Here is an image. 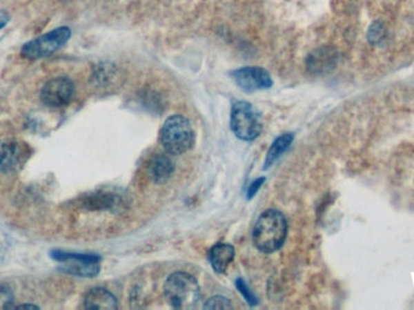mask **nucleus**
<instances>
[{
    "label": "nucleus",
    "instance_id": "obj_3",
    "mask_svg": "<svg viewBox=\"0 0 414 310\" xmlns=\"http://www.w3.org/2000/svg\"><path fill=\"white\" fill-rule=\"evenodd\" d=\"M160 141L164 149L171 155L187 153L194 144V131L189 120L182 115L170 117L161 128Z\"/></svg>",
    "mask_w": 414,
    "mask_h": 310
},
{
    "label": "nucleus",
    "instance_id": "obj_5",
    "mask_svg": "<svg viewBox=\"0 0 414 310\" xmlns=\"http://www.w3.org/2000/svg\"><path fill=\"white\" fill-rule=\"evenodd\" d=\"M230 128L234 135L242 141H253L261 135V119L251 104L239 101L233 104Z\"/></svg>",
    "mask_w": 414,
    "mask_h": 310
},
{
    "label": "nucleus",
    "instance_id": "obj_13",
    "mask_svg": "<svg viewBox=\"0 0 414 310\" xmlns=\"http://www.w3.org/2000/svg\"><path fill=\"white\" fill-rule=\"evenodd\" d=\"M175 170V164L172 159L168 154H158L152 162L150 165V173L155 182L161 183L166 181Z\"/></svg>",
    "mask_w": 414,
    "mask_h": 310
},
{
    "label": "nucleus",
    "instance_id": "obj_16",
    "mask_svg": "<svg viewBox=\"0 0 414 310\" xmlns=\"http://www.w3.org/2000/svg\"><path fill=\"white\" fill-rule=\"evenodd\" d=\"M14 295L9 287L0 285V309L14 308Z\"/></svg>",
    "mask_w": 414,
    "mask_h": 310
},
{
    "label": "nucleus",
    "instance_id": "obj_15",
    "mask_svg": "<svg viewBox=\"0 0 414 310\" xmlns=\"http://www.w3.org/2000/svg\"><path fill=\"white\" fill-rule=\"evenodd\" d=\"M232 302L222 296L213 297L204 304V309H232Z\"/></svg>",
    "mask_w": 414,
    "mask_h": 310
},
{
    "label": "nucleus",
    "instance_id": "obj_11",
    "mask_svg": "<svg viewBox=\"0 0 414 310\" xmlns=\"http://www.w3.org/2000/svg\"><path fill=\"white\" fill-rule=\"evenodd\" d=\"M84 307L86 309H117L118 302L109 291L102 287L90 290L85 296Z\"/></svg>",
    "mask_w": 414,
    "mask_h": 310
},
{
    "label": "nucleus",
    "instance_id": "obj_12",
    "mask_svg": "<svg viewBox=\"0 0 414 310\" xmlns=\"http://www.w3.org/2000/svg\"><path fill=\"white\" fill-rule=\"evenodd\" d=\"M235 256V250L229 244H217L210 250L208 260L216 273H226L232 264Z\"/></svg>",
    "mask_w": 414,
    "mask_h": 310
},
{
    "label": "nucleus",
    "instance_id": "obj_2",
    "mask_svg": "<svg viewBox=\"0 0 414 310\" xmlns=\"http://www.w3.org/2000/svg\"><path fill=\"white\" fill-rule=\"evenodd\" d=\"M164 293L170 304L177 309H190L200 300L197 279L183 271H176L168 276L164 285Z\"/></svg>",
    "mask_w": 414,
    "mask_h": 310
},
{
    "label": "nucleus",
    "instance_id": "obj_6",
    "mask_svg": "<svg viewBox=\"0 0 414 310\" xmlns=\"http://www.w3.org/2000/svg\"><path fill=\"white\" fill-rule=\"evenodd\" d=\"M51 257L55 261L61 263V269L64 273L81 278H95L99 275V262L101 258L95 255H84V253H73L56 250L51 252Z\"/></svg>",
    "mask_w": 414,
    "mask_h": 310
},
{
    "label": "nucleus",
    "instance_id": "obj_18",
    "mask_svg": "<svg viewBox=\"0 0 414 310\" xmlns=\"http://www.w3.org/2000/svg\"><path fill=\"white\" fill-rule=\"evenodd\" d=\"M264 181H266V178L262 177L258 178L257 181H255V182L252 183L251 187L248 188V192H247V197H248V199H251V197H253L255 195H256L257 192L259 191V188L262 187V184L264 183Z\"/></svg>",
    "mask_w": 414,
    "mask_h": 310
},
{
    "label": "nucleus",
    "instance_id": "obj_14",
    "mask_svg": "<svg viewBox=\"0 0 414 310\" xmlns=\"http://www.w3.org/2000/svg\"><path fill=\"white\" fill-rule=\"evenodd\" d=\"M293 133H284L282 136L276 138L275 141L273 142L269 151L266 153V162H264V170L266 168H270L273 164L275 163L277 159L282 157L284 153L286 152L287 149L290 148L292 142H293Z\"/></svg>",
    "mask_w": 414,
    "mask_h": 310
},
{
    "label": "nucleus",
    "instance_id": "obj_19",
    "mask_svg": "<svg viewBox=\"0 0 414 310\" xmlns=\"http://www.w3.org/2000/svg\"><path fill=\"white\" fill-rule=\"evenodd\" d=\"M382 33H383V30H382L379 26H372L370 28V32H368V38H370L371 41L377 43V41H379L380 38H382Z\"/></svg>",
    "mask_w": 414,
    "mask_h": 310
},
{
    "label": "nucleus",
    "instance_id": "obj_9",
    "mask_svg": "<svg viewBox=\"0 0 414 310\" xmlns=\"http://www.w3.org/2000/svg\"><path fill=\"white\" fill-rule=\"evenodd\" d=\"M28 148L17 141L0 143V173H17L28 158Z\"/></svg>",
    "mask_w": 414,
    "mask_h": 310
},
{
    "label": "nucleus",
    "instance_id": "obj_21",
    "mask_svg": "<svg viewBox=\"0 0 414 310\" xmlns=\"http://www.w3.org/2000/svg\"><path fill=\"white\" fill-rule=\"evenodd\" d=\"M17 308H34V309H37V308H38V305L21 304L17 305Z\"/></svg>",
    "mask_w": 414,
    "mask_h": 310
},
{
    "label": "nucleus",
    "instance_id": "obj_4",
    "mask_svg": "<svg viewBox=\"0 0 414 310\" xmlns=\"http://www.w3.org/2000/svg\"><path fill=\"white\" fill-rule=\"evenodd\" d=\"M72 30L68 27H59L49 33L40 35L35 39L27 41L21 50V54L28 59H40L49 57L68 43Z\"/></svg>",
    "mask_w": 414,
    "mask_h": 310
},
{
    "label": "nucleus",
    "instance_id": "obj_8",
    "mask_svg": "<svg viewBox=\"0 0 414 310\" xmlns=\"http://www.w3.org/2000/svg\"><path fill=\"white\" fill-rule=\"evenodd\" d=\"M230 75L237 86L246 93L269 89L273 85L270 74L261 67H244L233 70Z\"/></svg>",
    "mask_w": 414,
    "mask_h": 310
},
{
    "label": "nucleus",
    "instance_id": "obj_10",
    "mask_svg": "<svg viewBox=\"0 0 414 310\" xmlns=\"http://www.w3.org/2000/svg\"><path fill=\"white\" fill-rule=\"evenodd\" d=\"M337 52L332 48H319L313 51L306 59V68L313 74H322L335 68L337 64Z\"/></svg>",
    "mask_w": 414,
    "mask_h": 310
},
{
    "label": "nucleus",
    "instance_id": "obj_1",
    "mask_svg": "<svg viewBox=\"0 0 414 310\" xmlns=\"http://www.w3.org/2000/svg\"><path fill=\"white\" fill-rule=\"evenodd\" d=\"M287 237V221L282 212L266 210L257 220L253 244L259 251L273 253L282 249Z\"/></svg>",
    "mask_w": 414,
    "mask_h": 310
},
{
    "label": "nucleus",
    "instance_id": "obj_20",
    "mask_svg": "<svg viewBox=\"0 0 414 310\" xmlns=\"http://www.w3.org/2000/svg\"><path fill=\"white\" fill-rule=\"evenodd\" d=\"M10 21V16L6 12V11H0V30L4 28Z\"/></svg>",
    "mask_w": 414,
    "mask_h": 310
},
{
    "label": "nucleus",
    "instance_id": "obj_17",
    "mask_svg": "<svg viewBox=\"0 0 414 310\" xmlns=\"http://www.w3.org/2000/svg\"><path fill=\"white\" fill-rule=\"evenodd\" d=\"M235 286H237V290L240 291V293L244 296V298H245L250 304L255 305L258 303L256 296L253 295L251 291H250V289L247 287L245 281L241 280V279H237V282H235Z\"/></svg>",
    "mask_w": 414,
    "mask_h": 310
},
{
    "label": "nucleus",
    "instance_id": "obj_7",
    "mask_svg": "<svg viewBox=\"0 0 414 310\" xmlns=\"http://www.w3.org/2000/svg\"><path fill=\"white\" fill-rule=\"evenodd\" d=\"M75 93V83L68 77H56L44 85L40 99L48 107L62 108L70 104Z\"/></svg>",
    "mask_w": 414,
    "mask_h": 310
}]
</instances>
